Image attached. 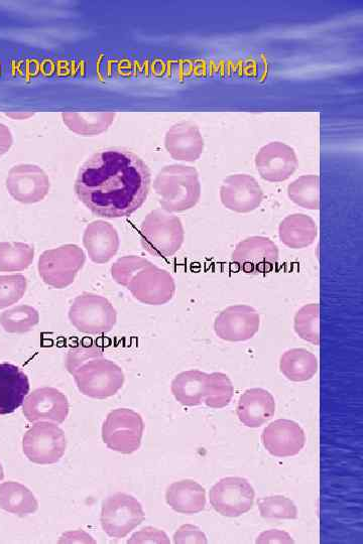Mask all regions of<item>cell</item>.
I'll return each instance as SVG.
<instances>
[{"mask_svg":"<svg viewBox=\"0 0 363 544\" xmlns=\"http://www.w3.org/2000/svg\"><path fill=\"white\" fill-rule=\"evenodd\" d=\"M296 334L316 346L320 344V306L310 304L301 308L294 319Z\"/></svg>","mask_w":363,"mask_h":544,"instance_id":"cell-33","label":"cell"},{"mask_svg":"<svg viewBox=\"0 0 363 544\" xmlns=\"http://www.w3.org/2000/svg\"><path fill=\"white\" fill-rule=\"evenodd\" d=\"M151 263V261L141 256L129 255L121 257L112 264L111 277L116 284L128 288L138 272Z\"/></svg>","mask_w":363,"mask_h":544,"instance_id":"cell-34","label":"cell"},{"mask_svg":"<svg viewBox=\"0 0 363 544\" xmlns=\"http://www.w3.org/2000/svg\"><path fill=\"white\" fill-rule=\"evenodd\" d=\"M66 449L64 431L49 422L35 424L23 438L25 456L37 465L57 464L65 455Z\"/></svg>","mask_w":363,"mask_h":544,"instance_id":"cell-9","label":"cell"},{"mask_svg":"<svg viewBox=\"0 0 363 544\" xmlns=\"http://www.w3.org/2000/svg\"><path fill=\"white\" fill-rule=\"evenodd\" d=\"M6 185L13 199L27 205L42 202L51 189L49 176L43 169L25 164L11 169Z\"/></svg>","mask_w":363,"mask_h":544,"instance_id":"cell-14","label":"cell"},{"mask_svg":"<svg viewBox=\"0 0 363 544\" xmlns=\"http://www.w3.org/2000/svg\"><path fill=\"white\" fill-rule=\"evenodd\" d=\"M69 411L67 396L53 387L34 390L23 404V414L30 423L47 421L63 424L69 416Z\"/></svg>","mask_w":363,"mask_h":544,"instance_id":"cell-15","label":"cell"},{"mask_svg":"<svg viewBox=\"0 0 363 544\" xmlns=\"http://www.w3.org/2000/svg\"><path fill=\"white\" fill-rule=\"evenodd\" d=\"M207 536L197 526L192 524L182 525L174 534V543H207Z\"/></svg>","mask_w":363,"mask_h":544,"instance_id":"cell-39","label":"cell"},{"mask_svg":"<svg viewBox=\"0 0 363 544\" xmlns=\"http://www.w3.org/2000/svg\"><path fill=\"white\" fill-rule=\"evenodd\" d=\"M234 393L230 378L221 372L207 374L203 402L211 408L226 407Z\"/></svg>","mask_w":363,"mask_h":544,"instance_id":"cell-32","label":"cell"},{"mask_svg":"<svg viewBox=\"0 0 363 544\" xmlns=\"http://www.w3.org/2000/svg\"><path fill=\"white\" fill-rule=\"evenodd\" d=\"M256 493L251 483L241 477H227L217 482L209 493L213 509L226 517H239L249 512Z\"/></svg>","mask_w":363,"mask_h":544,"instance_id":"cell-10","label":"cell"},{"mask_svg":"<svg viewBox=\"0 0 363 544\" xmlns=\"http://www.w3.org/2000/svg\"><path fill=\"white\" fill-rule=\"evenodd\" d=\"M14 144V138L10 128L0 123V158L9 153Z\"/></svg>","mask_w":363,"mask_h":544,"instance_id":"cell-41","label":"cell"},{"mask_svg":"<svg viewBox=\"0 0 363 544\" xmlns=\"http://www.w3.org/2000/svg\"><path fill=\"white\" fill-rule=\"evenodd\" d=\"M4 478H5V471H4L2 463H0V482H2Z\"/></svg>","mask_w":363,"mask_h":544,"instance_id":"cell-43","label":"cell"},{"mask_svg":"<svg viewBox=\"0 0 363 544\" xmlns=\"http://www.w3.org/2000/svg\"><path fill=\"white\" fill-rule=\"evenodd\" d=\"M28 289V281L23 275L0 276V310L19 303Z\"/></svg>","mask_w":363,"mask_h":544,"instance_id":"cell-36","label":"cell"},{"mask_svg":"<svg viewBox=\"0 0 363 544\" xmlns=\"http://www.w3.org/2000/svg\"><path fill=\"white\" fill-rule=\"evenodd\" d=\"M128 289L136 300L149 306L166 305L176 294L175 280L170 272L153 263L138 272Z\"/></svg>","mask_w":363,"mask_h":544,"instance_id":"cell-11","label":"cell"},{"mask_svg":"<svg viewBox=\"0 0 363 544\" xmlns=\"http://www.w3.org/2000/svg\"><path fill=\"white\" fill-rule=\"evenodd\" d=\"M6 115L16 120L17 119L23 120V119H29L30 117H33L35 114L31 112H9V113H6Z\"/></svg>","mask_w":363,"mask_h":544,"instance_id":"cell-42","label":"cell"},{"mask_svg":"<svg viewBox=\"0 0 363 544\" xmlns=\"http://www.w3.org/2000/svg\"><path fill=\"white\" fill-rule=\"evenodd\" d=\"M280 369L289 380L304 382L316 375L318 360L306 349H291L281 357Z\"/></svg>","mask_w":363,"mask_h":544,"instance_id":"cell-27","label":"cell"},{"mask_svg":"<svg viewBox=\"0 0 363 544\" xmlns=\"http://www.w3.org/2000/svg\"><path fill=\"white\" fill-rule=\"evenodd\" d=\"M167 504L181 514H197L206 506V491L193 480L175 482L166 492Z\"/></svg>","mask_w":363,"mask_h":544,"instance_id":"cell-23","label":"cell"},{"mask_svg":"<svg viewBox=\"0 0 363 544\" xmlns=\"http://www.w3.org/2000/svg\"><path fill=\"white\" fill-rule=\"evenodd\" d=\"M0 509L24 517L36 513L39 502L28 487L11 481L0 485Z\"/></svg>","mask_w":363,"mask_h":544,"instance_id":"cell-25","label":"cell"},{"mask_svg":"<svg viewBox=\"0 0 363 544\" xmlns=\"http://www.w3.org/2000/svg\"><path fill=\"white\" fill-rule=\"evenodd\" d=\"M154 189L162 209L168 213L188 211L201 197L197 170L183 165L165 167L156 177Z\"/></svg>","mask_w":363,"mask_h":544,"instance_id":"cell-2","label":"cell"},{"mask_svg":"<svg viewBox=\"0 0 363 544\" xmlns=\"http://www.w3.org/2000/svg\"><path fill=\"white\" fill-rule=\"evenodd\" d=\"M258 505L262 517L266 519H296L298 517L295 503L285 496L261 498Z\"/></svg>","mask_w":363,"mask_h":544,"instance_id":"cell-35","label":"cell"},{"mask_svg":"<svg viewBox=\"0 0 363 544\" xmlns=\"http://www.w3.org/2000/svg\"><path fill=\"white\" fill-rule=\"evenodd\" d=\"M146 519L142 504L127 493H115L102 503L100 523L111 538H125Z\"/></svg>","mask_w":363,"mask_h":544,"instance_id":"cell-7","label":"cell"},{"mask_svg":"<svg viewBox=\"0 0 363 544\" xmlns=\"http://www.w3.org/2000/svg\"><path fill=\"white\" fill-rule=\"evenodd\" d=\"M317 234L315 221L305 214L290 215L279 226L281 241L292 249L310 246L315 242Z\"/></svg>","mask_w":363,"mask_h":544,"instance_id":"cell-24","label":"cell"},{"mask_svg":"<svg viewBox=\"0 0 363 544\" xmlns=\"http://www.w3.org/2000/svg\"><path fill=\"white\" fill-rule=\"evenodd\" d=\"M28 375L18 366L0 363V416L14 414L30 392Z\"/></svg>","mask_w":363,"mask_h":544,"instance_id":"cell-21","label":"cell"},{"mask_svg":"<svg viewBox=\"0 0 363 544\" xmlns=\"http://www.w3.org/2000/svg\"><path fill=\"white\" fill-rule=\"evenodd\" d=\"M206 377L207 373L200 370H188L178 374L171 385L176 400L190 407L202 404Z\"/></svg>","mask_w":363,"mask_h":544,"instance_id":"cell-26","label":"cell"},{"mask_svg":"<svg viewBox=\"0 0 363 544\" xmlns=\"http://www.w3.org/2000/svg\"><path fill=\"white\" fill-rule=\"evenodd\" d=\"M292 536L282 530L271 529L263 532L257 539V543H294Z\"/></svg>","mask_w":363,"mask_h":544,"instance_id":"cell-40","label":"cell"},{"mask_svg":"<svg viewBox=\"0 0 363 544\" xmlns=\"http://www.w3.org/2000/svg\"><path fill=\"white\" fill-rule=\"evenodd\" d=\"M170 538L163 531L155 527H146L136 532L129 540L128 543L132 544H144V543H159L169 544Z\"/></svg>","mask_w":363,"mask_h":544,"instance_id":"cell-38","label":"cell"},{"mask_svg":"<svg viewBox=\"0 0 363 544\" xmlns=\"http://www.w3.org/2000/svg\"><path fill=\"white\" fill-rule=\"evenodd\" d=\"M85 262L86 255L82 248L75 244H65L46 250L40 256L39 275L49 287L63 290L74 283Z\"/></svg>","mask_w":363,"mask_h":544,"instance_id":"cell-4","label":"cell"},{"mask_svg":"<svg viewBox=\"0 0 363 544\" xmlns=\"http://www.w3.org/2000/svg\"><path fill=\"white\" fill-rule=\"evenodd\" d=\"M232 261L246 274H265L277 265L279 248L268 237L252 236L236 245Z\"/></svg>","mask_w":363,"mask_h":544,"instance_id":"cell-12","label":"cell"},{"mask_svg":"<svg viewBox=\"0 0 363 544\" xmlns=\"http://www.w3.org/2000/svg\"><path fill=\"white\" fill-rule=\"evenodd\" d=\"M39 323L40 314L31 306H17L0 315V325L10 334L29 333Z\"/></svg>","mask_w":363,"mask_h":544,"instance_id":"cell-31","label":"cell"},{"mask_svg":"<svg viewBox=\"0 0 363 544\" xmlns=\"http://www.w3.org/2000/svg\"><path fill=\"white\" fill-rule=\"evenodd\" d=\"M73 376L79 391L94 399H105L115 395L123 388L126 380L123 369L104 358L85 363Z\"/></svg>","mask_w":363,"mask_h":544,"instance_id":"cell-6","label":"cell"},{"mask_svg":"<svg viewBox=\"0 0 363 544\" xmlns=\"http://www.w3.org/2000/svg\"><path fill=\"white\" fill-rule=\"evenodd\" d=\"M256 167L261 177L271 183L287 181L298 168L295 151L283 143H271L256 156Z\"/></svg>","mask_w":363,"mask_h":544,"instance_id":"cell-17","label":"cell"},{"mask_svg":"<svg viewBox=\"0 0 363 544\" xmlns=\"http://www.w3.org/2000/svg\"><path fill=\"white\" fill-rule=\"evenodd\" d=\"M69 320L83 334L103 335L114 328L117 312L106 298L83 293L74 300Z\"/></svg>","mask_w":363,"mask_h":544,"instance_id":"cell-8","label":"cell"},{"mask_svg":"<svg viewBox=\"0 0 363 544\" xmlns=\"http://www.w3.org/2000/svg\"><path fill=\"white\" fill-rule=\"evenodd\" d=\"M35 248L24 242H0V271L20 272L34 262Z\"/></svg>","mask_w":363,"mask_h":544,"instance_id":"cell-29","label":"cell"},{"mask_svg":"<svg viewBox=\"0 0 363 544\" xmlns=\"http://www.w3.org/2000/svg\"><path fill=\"white\" fill-rule=\"evenodd\" d=\"M103 358V348L92 341L83 342L72 347L65 359L68 372L73 375L85 363Z\"/></svg>","mask_w":363,"mask_h":544,"instance_id":"cell-37","label":"cell"},{"mask_svg":"<svg viewBox=\"0 0 363 544\" xmlns=\"http://www.w3.org/2000/svg\"><path fill=\"white\" fill-rule=\"evenodd\" d=\"M165 147L176 161L196 162L204 150V140L200 128L190 121L173 125L166 133Z\"/></svg>","mask_w":363,"mask_h":544,"instance_id":"cell-19","label":"cell"},{"mask_svg":"<svg viewBox=\"0 0 363 544\" xmlns=\"http://www.w3.org/2000/svg\"><path fill=\"white\" fill-rule=\"evenodd\" d=\"M145 423L142 416L129 408H117L108 414L102 426V440L114 452L131 455L142 445Z\"/></svg>","mask_w":363,"mask_h":544,"instance_id":"cell-5","label":"cell"},{"mask_svg":"<svg viewBox=\"0 0 363 544\" xmlns=\"http://www.w3.org/2000/svg\"><path fill=\"white\" fill-rule=\"evenodd\" d=\"M236 412L240 423L248 428L257 429L273 419L276 401L266 389H248L240 396Z\"/></svg>","mask_w":363,"mask_h":544,"instance_id":"cell-20","label":"cell"},{"mask_svg":"<svg viewBox=\"0 0 363 544\" xmlns=\"http://www.w3.org/2000/svg\"><path fill=\"white\" fill-rule=\"evenodd\" d=\"M83 245L91 261L104 264L116 255L120 246L119 235L110 223L94 221L84 231Z\"/></svg>","mask_w":363,"mask_h":544,"instance_id":"cell-22","label":"cell"},{"mask_svg":"<svg viewBox=\"0 0 363 544\" xmlns=\"http://www.w3.org/2000/svg\"><path fill=\"white\" fill-rule=\"evenodd\" d=\"M220 199L230 211L251 213L261 206L264 193L255 178L239 174L224 180L220 188Z\"/></svg>","mask_w":363,"mask_h":544,"instance_id":"cell-16","label":"cell"},{"mask_svg":"<svg viewBox=\"0 0 363 544\" xmlns=\"http://www.w3.org/2000/svg\"><path fill=\"white\" fill-rule=\"evenodd\" d=\"M151 182V172L140 157L125 149H108L81 167L75 192L94 215L124 218L144 205Z\"/></svg>","mask_w":363,"mask_h":544,"instance_id":"cell-1","label":"cell"},{"mask_svg":"<svg viewBox=\"0 0 363 544\" xmlns=\"http://www.w3.org/2000/svg\"><path fill=\"white\" fill-rule=\"evenodd\" d=\"M141 243L145 251L156 257H171L182 247L185 230L179 217L157 209L142 222Z\"/></svg>","mask_w":363,"mask_h":544,"instance_id":"cell-3","label":"cell"},{"mask_svg":"<svg viewBox=\"0 0 363 544\" xmlns=\"http://www.w3.org/2000/svg\"><path fill=\"white\" fill-rule=\"evenodd\" d=\"M262 442L272 456L287 458L296 456L303 450L306 436L297 423L278 420L264 430Z\"/></svg>","mask_w":363,"mask_h":544,"instance_id":"cell-18","label":"cell"},{"mask_svg":"<svg viewBox=\"0 0 363 544\" xmlns=\"http://www.w3.org/2000/svg\"><path fill=\"white\" fill-rule=\"evenodd\" d=\"M320 179L316 175L302 176L288 187V196L296 205L308 209H320Z\"/></svg>","mask_w":363,"mask_h":544,"instance_id":"cell-30","label":"cell"},{"mask_svg":"<svg viewBox=\"0 0 363 544\" xmlns=\"http://www.w3.org/2000/svg\"><path fill=\"white\" fill-rule=\"evenodd\" d=\"M116 114L112 112H66L62 114L65 125L74 133L94 136L106 131Z\"/></svg>","mask_w":363,"mask_h":544,"instance_id":"cell-28","label":"cell"},{"mask_svg":"<svg viewBox=\"0 0 363 544\" xmlns=\"http://www.w3.org/2000/svg\"><path fill=\"white\" fill-rule=\"evenodd\" d=\"M261 326L257 310L246 305H236L223 310L214 322L218 338L227 342H246L255 337Z\"/></svg>","mask_w":363,"mask_h":544,"instance_id":"cell-13","label":"cell"}]
</instances>
